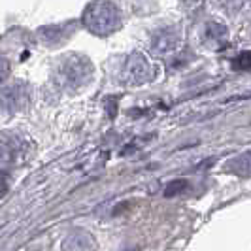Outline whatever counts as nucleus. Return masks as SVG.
Returning a JSON list of instances; mask_svg holds the SVG:
<instances>
[{
  "label": "nucleus",
  "instance_id": "7",
  "mask_svg": "<svg viewBox=\"0 0 251 251\" xmlns=\"http://www.w3.org/2000/svg\"><path fill=\"white\" fill-rule=\"evenodd\" d=\"M234 164H236L234 168L236 174H251V153H246L238 159H234Z\"/></svg>",
  "mask_w": 251,
  "mask_h": 251
},
{
  "label": "nucleus",
  "instance_id": "5",
  "mask_svg": "<svg viewBox=\"0 0 251 251\" xmlns=\"http://www.w3.org/2000/svg\"><path fill=\"white\" fill-rule=\"evenodd\" d=\"M93 248H95V242L91 238V234L83 232V230H75L64 240V250L66 251H89Z\"/></svg>",
  "mask_w": 251,
  "mask_h": 251
},
{
  "label": "nucleus",
  "instance_id": "4",
  "mask_svg": "<svg viewBox=\"0 0 251 251\" xmlns=\"http://www.w3.org/2000/svg\"><path fill=\"white\" fill-rule=\"evenodd\" d=\"M26 148L25 142H21L19 138H12V144L8 142V138L4 136V146H2V159H4V163H10V161H21L23 157L26 155Z\"/></svg>",
  "mask_w": 251,
  "mask_h": 251
},
{
  "label": "nucleus",
  "instance_id": "2",
  "mask_svg": "<svg viewBox=\"0 0 251 251\" xmlns=\"http://www.w3.org/2000/svg\"><path fill=\"white\" fill-rule=\"evenodd\" d=\"M85 23L97 34H110L119 25V15L115 12V8L104 2V4H97L91 10H87Z\"/></svg>",
  "mask_w": 251,
  "mask_h": 251
},
{
  "label": "nucleus",
  "instance_id": "3",
  "mask_svg": "<svg viewBox=\"0 0 251 251\" xmlns=\"http://www.w3.org/2000/svg\"><path fill=\"white\" fill-rule=\"evenodd\" d=\"M119 77H121V81H125L126 85H142V83L153 79V66L146 57L134 53L125 61Z\"/></svg>",
  "mask_w": 251,
  "mask_h": 251
},
{
  "label": "nucleus",
  "instance_id": "6",
  "mask_svg": "<svg viewBox=\"0 0 251 251\" xmlns=\"http://www.w3.org/2000/svg\"><path fill=\"white\" fill-rule=\"evenodd\" d=\"M26 89L23 85H13L12 89H4V110L13 104V110L19 108V104H25Z\"/></svg>",
  "mask_w": 251,
  "mask_h": 251
},
{
  "label": "nucleus",
  "instance_id": "1",
  "mask_svg": "<svg viewBox=\"0 0 251 251\" xmlns=\"http://www.w3.org/2000/svg\"><path fill=\"white\" fill-rule=\"evenodd\" d=\"M91 75V64L81 59V57H66L61 63L57 64L55 68V79H57V85H61L63 89L68 91H74L79 85H83Z\"/></svg>",
  "mask_w": 251,
  "mask_h": 251
}]
</instances>
